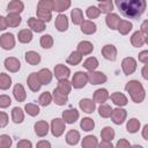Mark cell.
<instances>
[{
	"label": "cell",
	"instance_id": "11a10c76",
	"mask_svg": "<svg viewBox=\"0 0 148 148\" xmlns=\"http://www.w3.org/2000/svg\"><path fill=\"white\" fill-rule=\"evenodd\" d=\"M8 124V114L6 112L0 111V128L6 127Z\"/></svg>",
	"mask_w": 148,
	"mask_h": 148
},
{
	"label": "cell",
	"instance_id": "603a6c76",
	"mask_svg": "<svg viewBox=\"0 0 148 148\" xmlns=\"http://www.w3.org/2000/svg\"><path fill=\"white\" fill-rule=\"evenodd\" d=\"M109 97L111 98V101H112L117 106H125V105L128 103L127 97H126L124 94L118 92V91L111 94V96H109Z\"/></svg>",
	"mask_w": 148,
	"mask_h": 148
},
{
	"label": "cell",
	"instance_id": "8fae6325",
	"mask_svg": "<svg viewBox=\"0 0 148 148\" xmlns=\"http://www.w3.org/2000/svg\"><path fill=\"white\" fill-rule=\"evenodd\" d=\"M28 25L31 28L32 31L35 32H43L45 30V22L39 20L38 17H30L28 18Z\"/></svg>",
	"mask_w": 148,
	"mask_h": 148
},
{
	"label": "cell",
	"instance_id": "30bf717a",
	"mask_svg": "<svg viewBox=\"0 0 148 148\" xmlns=\"http://www.w3.org/2000/svg\"><path fill=\"white\" fill-rule=\"evenodd\" d=\"M5 67L7 71L12 72V73H16L18 72V69L21 68V62L17 58H14V57H8L5 59Z\"/></svg>",
	"mask_w": 148,
	"mask_h": 148
},
{
	"label": "cell",
	"instance_id": "94428289",
	"mask_svg": "<svg viewBox=\"0 0 148 148\" xmlns=\"http://www.w3.org/2000/svg\"><path fill=\"white\" fill-rule=\"evenodd\" d=\"M7 28H8V24H7L6 17L0 15V30H5V29H7Z\"/></svg>",
	"mask_w": 148,
	"mask_h": 148
},
{
	"label": "cell",
	"instance_id": "91938a15",
	"mask_svg": "<svg viewBox=\"0 0 148 148\" xmlns=\"http://www.w3.org/2000/svg\"><path fill=\"white\" fill-rule=\"evenodd\" d=\"M145 36H147L148 35V21L147 20H145L143 22H142V24H141V30H140Z\"/></svg>",
	"mask_w": 148,
	"mask_h": 148
},
{
	"label": "cell",
	"instance_id": "e575fe53",
	"mask_svg": "<svg viewBox=\"0 0 148 148\" xmlns=\"http://www.w3.org/2000/svg\"><path fill=\"white\" fill-rule=\"evenodd\" d=\"M12 119L15 124H21L24 119V113H23V110L18 106H15L13 110H12Z\"/></svg>",
	"mask_w": 148,
	"mask_h": 148
},
{
	"label": "cell",
	"instance_id": "277c9868",
	"mask_svg": "<svg viewBox=\"0 0 148 148\" xmlns=\"http://www.w3.org/2000/svg\"><path fill=\"white\" fill-rule=\"evenodd\" d=\"M65 126H66V123L64 121V119L54 118L51 121V132H52V135L56 136V138H59L64 133Z\"/></svg>",
	"mask_w": 148,
	"mask_h": 148
},
{
	"label": "cell",
	"instance_id": "60d3db41",
	"mask_svg": "<svg viewBox=\"0 0 148 148\" xmlns=\"http://www.w3.org/2000/svg\"><path fill=\"white\" fill-rule=\"evenodd\" d=\"M126 130L130 133H136L140 130V121L136 118H132L126 124Z\"/></svg>",
	"mask_w": 148,
	"mask_h": 148
},
{
	"label": "cell",
	"instance_id": "9c48e42d",
	"mask_svg": "<svg viewBox=\"0 0 148 148\" xmlns=\"http://www.w3.org/2000/svg\"><path fill=\"white\" fill-rule=\"evenodd\" d=\"M102 56L110 61H114L117 58V49L112 44H106L102 47Z\"/></svg>",
	"mask_w": 148,
	"mask_h": 148
},
{
	"label": "cell",
	"instance_id": "7402d4cb",
	"mask_svg": "<svg viewBox=\"0 0 148 148\" xmlns=\"http://www.w3.org/2000/svg\"><path fill=\"white\" fill-rule=\"evenodd\" d=\"M37 76L42 84H49L52 81V73L49 68H42L37 73Z\"/></svg>",
	"mask_w": 148,
	"mask_h": 148
},
{
	"label": "cell",
	"instance_id": "be15d7a7",
	"mask_svg": "<svg viewBox=\"0 0 148 148\" xmlns=\"http://www.w3.org/2000/svg\"><path fill=\"white\" fill-rule=\"evenodd\" d=\"M101 148H104V147H106V148H112L113 146H112V143H111V141H104V140H102V142L98 145Z\"/></svg>",
	"mask_w": 148,
	"mask_h": 148
},
{
	"label": "cell",
	"instance_id": "7c38bea8",
	"mask_svg": "<svg viewBox=\"0 0 148 148\" xmlns=\"http://www.w3.org/2000/svg\"><path fill=\"white\" fill-rule=\"evenodd\" d=\"M147 42H148V37L145 36L141 31H135L131 37V43L134 47H141Z\"/></svg>",
	"mask_w": 148,
	"mask_h": 148
},
{
	"label": "cell",
	"instance_id": "d6a6232c",
	"mask_svg": "<svg viewBox=\"0 0 148 148\" xmlns=\"http://www.w3.org/2000/svg\"><path fill=\"white\" fill-rule=\"evenodd\" d=\"M132 28H133V24L130 21H126V20H120L118 25H117V30L121 35H127L132 30Z\"/></svg>",
	"mask_w": 148,
	"mask_h": 148
},
{
	"label": "cell",
	"instance_id": "e0dca14e",
	"mask_svg": "<svg viewBox=\"0 0 148 148\" xmlns=\"http://www.w3.org/2000/svg\"><path fill=\"white\" fill-rule=\"evenodd\" d=\"M54 27L58 31H66L68 29V18L66 15L64 14H59L56 17V22H54Z\"/></svg>",
	"mask_w": 148,
	"mask_h": 148
},
{
	"label": "cell",
	"instance_id": "6f0895ef",
	"mask_svg": "<svg viewBox=\"0 0 148 148\" xmlns=\"http://www.w3.org/2000/svg\"><path fill=\"white\" fill-rule=\"evenodd\" d=\"M32 143L28 140H21L20 142H17V148H31Z\"/></svg>",
	"mask_w": 148,
	"mask_h": 148
},
{
	"label": "cell",
	"instance_id": "f35d334b",
	"mask_svg": "<svg viewBox=\"0 0 148 148\" xmlns=\"http://www.w3.org/2000/svg\"><path fill=\"white\" fill-rule=\"evenodd\" d=\"M12 86V79L8 74L6 73H0V89L1 90H7Z\"/></svg>",
	"mask_w": 148,
	"mask_h": 148
},
{
	"label": "cell",
	"instance_id": "816d5d0a",
	"mask_svg": "<svg viewBox=\"0 0 148 148\" xmlns=\"http://www.w3.org/2000/svg\"><path fill=\"white\" fill-rule=\"evenodd\" d=\"M86 14H87V16H88L89 18L94 20V18H97V17L99 16L101 10H99V9H98V7H96V6H90V7H88V8H87Z\"/></svg>",
	"mask_w": 148,
	"mask_h": 148
},
{
	"label": "cell",
	"instance_id": "d4e9b609",
	"mask_svg": "<svg viewBox=\"0 0 148 148\" xmlns=\"http://www.w3.org/2000/svg\"><path fill=\"white\" fill-rule=\"evenodd\" d=\"M52 99L54 101V103L57 105H65L68 102V97L66 94L59 91L57 88L53 90V95H52Z\"/></svg>",
	"mask_w": 148,
	"mask_h": 148
},
{
	"label": "cell",
	"instance_id": "ee69618b",
	"mask_svg": "<svg viewBox=\"0 0 148 148\" xmlns=\"http://www.w3.org/2000/svg\"><path fill=\"white\" fill-rule=\"evenodd\" d=\"M24 110H25V112L29 114V116H31V117H36V116H38L39 114V106L37 105V104H34V103H28V104H25V106H24Z\"/></svg>",
	"mask_w": 148,
	"mask_h": 148
},
{
	"label": "cell",
	"instance_id": "ba28073f",
	"mask_svg": "<svg viewBox=\"0 0 148 148\" xmlns=\"http://www.w3.org/2000/svg\"><path fill=\"white\" fill-rule=\"evenodd\" d=\"M88 74V81L91 84H102L104 82H106L108 77L104 73L102 72H95V71H89Z\"/></svg>",
	"mask_w": 148,
	"mask_h": 148
},
{
	"label": "cell",
	"instance_id": "9f6ffc18",
	"mask_svg": "<svg viewBox=\"0 0 148 148\" xmlns=\"http://www.w3.org/2000/svg\"><path fill=\"white\" fill-rule=\"evenodd\" d=\"M139 61H141L142 64H148V51L147 50L139 53Z\"/></svg>",
	"mask_w": 148,
	"mask_h": 148
},
{
	"label": "cell",
	"instance_id": "03108f58",
	"mask_svg": "<svg viewBox=\"0 0 148 148\" xmlns=\"http://www.w3.org/2000/svg\"><path fill=\"white\" fill-rule=\"evenodd\" d=\"M142 76H143L145 80L148 79V74H147V64H145V66H143V68H142Z\"/></svg>",
	"mask_w": 148,
	"mask_h": 148
},
{
	"label": "cell",
	"instance_id": "b9f144b4",
	"mask_svg": "<svg viewBox=\"0 0 148 148\" xmlns=\"http://www.w3.org/2000/svg\"><path fill=\"white\" fill-rule=\"evenodd\" d=\"M82 66L86 69H88V71H95L97 68V66H98V60L95 57H89L88 59L84 60V62H83Z\"/></svg>",
	"mask_w": 148,
	"mask_h": 148
},
{
	"label": "cell",
	"instance_id": "f5cc1de1",
	"mask_svg": "<svg viewBox=\"0 0 148 148\" xmlns=\"http://www.w3.org/2000/svg\"><path fill=\"white\" fill-rule=\"evenodd\" d=\"M13 143V140L9 135L7 134H1L0 135V148H9Z\"/></svg>",
	"mask_w": 148,
	"mask_h": 148
},
{
	"label": "cell",
	"instance_id": "3957f363",
	"mask_svg": "<svg viewBox=\"0 0 148 148\" xmlns=\"http://www.w3.org/2000/svg\"><path fill=\"white\" fill-rule=\"evenodd\" d=\"M87 82H88V74L79 71V72L74 73L71 83L75 89H81L87 84Z\"/></svg>",
	"mask_w": 148,
	"mask_h": 148
},
{
	"label": "cell",
	"instance_id": "680465c9",
	"mask_svg": "<svg viewBox=\"0 0 148 148\" xmlns=\"http://www.w3.org/2000/svg\"><path fill=\"white\" fill-rule=\"evenodd\" d=\"M131 145H130V142L126 140V139H120L118 142H117V145H116V147L117 148H127V147H130Z\"/></svg>",
	"mask_w": 148,
	"mask_h": 148
},
{
	"label": "cell",
	"instance_id": "5b68a950",
	"mask_svg": "<svg viewBox=\"0 0 148 148\" xmlns=\"http://www.w3.org/2000/svg\"><path fill=\"white\" fill-rule=\"evenodd\" d=\"M121 68L125 75H131L136 69V60L132 57H127L121 61Z\"/></svg>",
	"mask_w": 148,
	"mask_h": 148
},
{
	"label": "cell",
	"instance_id": "83f0119b",
	"mask_svg": "<svg viewBox=\"0 0 148 148\" xmlns=\"http://www.w3.org/2000/svg\"><path fill=\"white\" fill-rule=\"evenodd\" d=\"M6 21H7V24L8 27H12V28H16L20 25L22 18L20 16V14H14V13H8V15L6 16Z\"/></svg>",
	"mask_w": 148,
	"mask_h": 148
},
{
	"label": "cell",
	"instance_id": "5bb4252c",
	"mask_svg": "<svg viewBox=\"0 0 148 148\" xmlns=\"http://www.w3.org/2000/svg\"><path fill=\"white\" fill-rule=\"evenodd\" d=\"M27 83H28V87L30 88V90L31 91H38L39 89H40V87H42V83L39 82V80H38V76H37V73H31L29 76H28V79H27Z\"/></svg>",
	"mask_w": 148,
	"mask_h": 148
},
{
	"label": "cell",
	"instance_id": "74e56055",
	"mask_svg": "<svg viewBox=\"0 0 148 148\" xmlns=\"http://www.w3.org/2000/svg\"><path fill=\"white\" fill-rule=\"evenodd\" d=\"M81 60H82V54L79 52V51H73L69 56H68V58H67V64L68 65H73V66H76V65H79L80 62H81Z\"/></svg>",
	"mask_w": 148,
	"mask_h": 148
},
{
	"label": "cell",
	"instance_id": "44dd1931",
	"mask_svg": "<svg viewBox=\"0 0 148 148\" xmlns=\"http://www.w3.org/2000/svg\"><path fill=\"white\" fill-rule=\"evenodd\" d=\"M96 24L92 22V21H89V20H83L81 22V31L86 35H92L96 32Z\"/></svg>",
	"mask_w": 148,
	"mask_h": 148
},
{
	"label": "cell",
	"instance_id": "1f68e13d",
	"mask_svg": "<svg viewBox=\"0 0 148 148\" xmlns=\"http://www.w3.org/2000/svg\"><path fill=\"white\" fill-rule=\"evenodd\" d=\"M79 140H80V133L76 130H71V131L67 132V134H66V142L68 145L75 146V145H77Z\"/></svg>",
	"mask_w": 148,
	"mask_h": 148
},
{
	"label": "cell",
	"instance_id": "8d00e7d4",
	"mask_svg": "<svg viewBox=\"0 0 148 148\" xmlns=\"http://www.w3.org/2000/svg\"><path fill=\"white\" fill-rule=\"evenodd\" d=\"M81 145H82L83 148H95V147L98 146V142H97L96 136H94V135H87V136L83 138Z\"/></svg>",
	"mask_w": 148,
	"mask_h": 148
},
{
	"label": "cell",
	"instance_id": "4316f807",
	"mask_svg": "<svg viewBox=\"0 0 148 148\" xmlns=\"http://www.w3.org/2000/svg\"><path fill=\"white\" fill-rule=\"evenodd\" d=\"M94 50V45L88 42V40H82L77 45V51L82 54V56H87V54H90Z\"/></svg>",
	"mask_w": 148,
	"mask_h": 148
},
{
	"label": "cell",
	"instance_id": "db71d44e",
	"mask_svg": "<svg viewBox=\"0 0 148 148\" xmlns=\"http://www.w3.org/2000/svg\"><path fill=\"white\" fill-rule=\"evenodd\" d=\"M12 104V99L7 95H0V109H6Z\"/></svg>",
	"mask_w": 148,
	"mask_h": 148
},
{
	"label": "cell",
	"instance_id": "bcb514c9",
	"mask_svg": "<svg viewBox=\"0 0 148 148\" xmlns=\"http://www.w3.org/2000/svg\"><path fill=\"white\" fill-rule=\"evenodd\" d=\"M37 9L53 12V0H39L37 5Z\"/></svg>",
	"mask_w": 148,
	"mask_h": 148
},
{
	"label": "cell",
	"instance_id": "484cf974",
	"mask_svg": "<svg viewBox=\"0 0 148 148\" xmlns=\"http://www.w3.org/2000/svg\"><path fill=\"white\" fill-rule=\"evenodd\" d=\"M109 98V92L106 89L104 88H101V89H97L95 92H94V101L95 103H105Z\"/></svg>",
	"mask_w": 148,
	"mask_h": 148
},
{
	"label": "cell",
	"instance_id": "d6986e66",
	"mask_svg": "<svg viewBox=\"0 0 148 148\" xmlns=\"http://www.w3.org/2000/svg\"><path fill=\"white\" fill-rule=\"evenodd\" d=\"M24 9V5L20 0H12L8 6H7V12L8 13H14V14H21Z\"/></svg>",
	"mask_w": 148,
	"mask_h": 148
},
{
	"label": "cell",
	"instance_id": "7bdbcfd3",
	"mask_svg": "<svg viewBox=\"0 0 148 148\" xmlns=\"http://www.w3.org/2000/svg\"><path fill=\"white\" fill-rule=\"evenodd\" d=\"M80 127L86 131V132H89V131H92L94 127H95V121L91 119V118H83L81 119L80 121Z\"/></svg>",
	"mask_w": 148,
	"mask_h": 148
},
{
	"label": "cell",
	"instance_id": "f907efd6",
	"mask_svg": "<svg viewBox=\"0 0 148 148\" xmlns=\"http://www.w3.org/2000/svg\"><path fill=\"white\" fill-rule=\"evenodd\" d=\"M37 17L44 22H50L52 18V12H46V10H42V9H37Z\"/></svg>",
	"mask_w": 148,
	"mask_h": 148
},
{
	"label": "cell",
	"instance_id": "e7e4bbea",
	"mask_svg": "<svg viewBox=\"0 0 148 148\" xmlns=\"http://www.w3.org/2000/svg\"><path fill=\"white\" fill-rule=\"evenodd\" d=\"M147 132H148V125H145V126H143V130H142V136H143L145 140H148Z\"/></svg>",
	"mask_w": 148,
	"mask_h": 148
},
{
	"label": "cell",
	"instance_id": "9a60e30c",
	"mask_svg": "<svg viewBox=\"0 0 148 148\" xmlns=\"http://www.w3.org/2000/svg\"><path fill=\"white\" fill-rule=\"evenodd\" d=\"M79 106H80V109L83 112H86V113H92L94 110H95V108H96V103L92 99L83 98V99H81L79 102Z\"/></svg>",
	"mask_w": 148,
	"mask_h": 148
},
{
	"label": "cell",
	"instance_id": "8992f818",
	"mask_svg": "<svg viewBox=\"0 0 148 148\" xmlns=\"http://www.w3.org/2000/svg\"><path fill=\"white\" fill-rule=\"evenodd\" d=\"M0 46L3 50H12L15 46V37L10 32H6L0 36Z\"/></svg>",
	"mask_w": 148,
	"mask_h": 148
},
{
	"label": "cell",
	"instance_id": "f6af8a7d",
	"mask_svg": "<svg viewBox=\"0 0 148 148\" xmlns=\"http://www.w3.org/2000/svg\"><path fill=\"white\" fill-rule=\"evenodd\" d=\"M98 9L101 10V13L109 14V13H111L112 9H113V2H112L111 0L102 1V2H99V5H98Z\"/></svg>",
	"mask_w": 148,
	"mask_h": 148
},
{
	"label": "cell",
	"instance_id": "6125c7cd",
	"mask_svg": "<svg viewBox=\"0 0 148 148\" xmlns=\"http://www.w3.org/2000/svg\"><path fill=\"white\" fill-rule=\"evenodd\" d=\"M50 147H51V143L49 141H45V140L39 141L37 143V148H50Z\"/></svg>",
	"mask_w": 148,
	"mask_h": 148
},
{
	"label": "cell",
	"instance_id": "ac0fdd59",
	"mask_svg": "<svg viewBox=\"0 0 148 148\" xmlns=\"http://www.w3.org/2000/svg\"><path fill=\"white\" fill-rule=\"evenodd\" d=\"M54 75L58 80L67 79L71 75V71L67 66H65L62 64H59V65H56V67H54Z\"/></svg>",
	"mask_w": 148,
	"mask_h": 148
},
{
	"label": "cell",
	"instance_id": "4dcf8cb0",
	"mask_svg": "<svg viewBox=\"0 0 148 148\" xmlns=\"http://www.w3.org/2000/svg\"><path fill=\"white\" fill-rule=\"evenodd\" d=\"M71 7V0H53V10L54 12H64Z\"/></svg>",
	"mask_w": 148,
	"mask_h": 148
},
{
	"label": "cell",
	"instance_id": "ab89813d",
	"mask_svg": "<svg viewBox=\"0 0 148 148\" xmlns=\"http://www.w3.org/2000/svg\"><path fill=\"white\" fill-rule=\"evenodd\" d=\"M71 17H72V22L74 24H81V22L83 21V14H82V10L80 8H74L72 12H71Z\"/></svg>",
	"mask_w": 148,
	"mask_h": 148
},
{
	"label": "cell",
	"instance_id": "681fc988",
	"mask_svg": "<svg viewBox=\"0 0 148 148\" xmlns=\"http://www.w3.org/2000/svg\"><path fill=\"white\" fill-rule=\"evenodd\" d=\"M111 111H112L111 106L108 105V104H104V103H102L101 106L98 108V113H99V116L103 117V118H109L110 114H111Z\"/></svg>",
	"mask_w": 148,
	"mask_h": 148
},
{
	"label": "cell",
	"instance_id": "c3c4849f",
	"mask_svg": "<svg viewBox=\"0 0 148 148\" xmlns=\"http://www.w3.org/2000/svg\"><path fill=\"white\" fill-rule=\"evenodd\" d=\"M40 46L43 49H51L53 46V38L51 35H43L40 37Z\"/></svg>",
	"mask_w": 148,
	"mask_h": 148
},
{
	"label": "cell",
	"instance_id": "f546056e",
	"mask_svg": "<svg viewBox=\"0 0 148 148\" xmlns=\"http://www.w3.org/2000/svg\"><path fill=\"white\" fill-rule=\"evenodd\" d=\"M24 58H25V61L32 66H36L40 62V56H39V53H37L35 51H28L25 53Z\"/></svg>",
	"mask_w": 148,
	"mask_h": 148
},
{
	"label": "cell",
	"instance_id": "2e32d148",
	"mask_svg": "<svg viewBox=\"0 0 148 148\" xmlns=\"http://www.w3.org/2000/svg\"><path fill=\"white\" fill-rule=\"evenodd\" d=\"M34 128H35V133H36L39 138H43V136H45V135L49 133L50 126H49V124H47L45 120H39V121H37V123L35 124Z\"/></svg>",
	"mask_w": 148,
	"mask_h": 148
},
{
	"label": "cell",
	"instance_id": "7dc6e473",
	"mask_svg": "<svg viewBox=\"0 0 148 148\" xmlns=\"http://www.w3.org/2000/svg\"><path fill=\"white\" fill-rule=\"evenodd\" d=\"M51 102H52V95L49 91H44L38 98V103L42 106H47L51 104Z\"/></svg>",
	"mask_w": 148,
	"mask_h": 148
},
{
	"label": "cell",
	"instance_id": "f1b7e54d",
	"mask_svg": "<svg viewBox=\"0 0 148 148\" xmlns=\"http://www.w3.org/2000/svg\"><path fill=\"white\" fill-rule=\"evenodd\" d=\"M17 38L20 43H23V44L30 43L32 40V31L29 29H22L21 31H18Z\"/></svg>",
	"mask_w": 148,
	"mask_h": 148
},
{
	"label": "cell",
	"instance_id": "d590c367",
	"mask_svg": "<svg viewBox=\"0 0 148 148\" xmlns=\"http://www.w3.org/2000/svg\"><path fill=\"white\" fill-rule=\"evenodd\" d=\"M114 135H116L114 130L112 127H110V126H106V127L102 128V131H101V138L104 141H112Z\"/></svg>",
	"mask_w": 148,
	"mask_h": 148
},
{
	"label": "cell",
	"instance_id": "7a4b0ae2",
	"mask_svg": "<svg viewBox=\"0 0 148 148\" xmlns=\"http://www.w3.org/2000/svg\"><path fill=\"white\" fill-rule=\"evenodd\" d=\"M125 90L130 94V96L134 103H141V102H143V99L146 97L143 86L136 80L128 81L125 86Z\"/></svg>",
	"mask_w": 148,
	"mask_h": 148
},
{
	"label": "cell",
	"instance_id": "cb8c5ba5",
	"mask_svg": "<svg viewBox=\"0 0 148 148\" xmlns=\"http://www.w3.org/2000/svg\"><path fill=\"white\" fill-rule=\"evenodd\" d=\"M119 21H120V17L114 13H109L106 15V17H105V23L111 30H116L117 29V25H118Z\"/></svg>",
	"mask_w": 148,
	"mask_h": 148
},
{
	"label": "cell",
	"instance_id": "836d02e7",
	"mask_svg": "<svg viewBox=\"0 0 148 148\" xmlns=\"http://www.w3.org/2000/svg\"><path fill=\"white\" fill-rule=\"evenodd\" d=\"M57 89L66 95H68L71 92V89H72V83L67 80V79H60L58 81V86H57Z\"/></svg>",
	"mask_w": 148,
	"mask_h": 148
},
{
	"label": "cell",
	"instance_id": "6da1fadb",
	"mask_svg": "<svg viewBox=\"0 0 148 148\" xmlns=\"http://www.w3.org/2000/svg\"><path fill=\"white\" fill-rule=\"evenodd\" d=\"M118 10L127 18L138 20L146 10V0H114Z\"/></svg>",
	"mask_w": 148,
	"mask_h": 148
},
{
	"label": "cell",
	"instance_id": "003e7915",
	"mask_svg": "<svg viewBox=\"0 0 148 148\" xmlns=\"http://www.w3.org/2000/svg\"><path fill=\"white\" fill-rule=\"evenodd\" d=\"M98 2H102V1H106V0H97Z\"/></svg>",
	"mask_w": 148,
	"mask_h": 148
},
{
	"label": "cell",
	"instance_id": "52a82bcc",
	"mask_svg": "<svg viewBox=\"0 0 148 148\" xmlns=\"http://www.w3.org/2000/svg\"><path fill=\"white\" fill-rule=\"evenodd\" d=\"M110 117H111V120L116 125H121L127 117V112H126V110H124L121 108H117V109L111 111Z\"/></svg>",
	"mask_w": 148,
	"mask_h": 148
},
{
	"label": "cell",
	"instance_id": "ffe728a7",
	"mask_svg": "<svg viewBox=\"0 0 148 148\" xmlns=\"http://www.w3.org/2000/svg\"><path fill=\"white\" fill-rule=\"evenodd\" d=\"M13 95L17 102H24L27 98V92L24 90V87L20 83H16L13 88Z\"/></svg>",
	"mask_w": 148,
	"mask_h": 148
},
{
	"label": "cell",
	"instance_id": "4fadbf2b",
	"mask_svg": "<svg viewBox=\"0 0 148 148\" xmlns=\"http://www.w3.org/2000/svg\"><path fill=\"white\" fill-rule=\"evenodd\" d=\"M79 111L76 109H69V110H65L62 112V119L65 123L67 124H73L79 119Z\"/></svg>",
	"mask_w": 148,
	"mask_h": 148
}]
</instances>
